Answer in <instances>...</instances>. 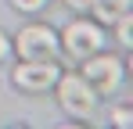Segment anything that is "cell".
<instances>
[{"instance_id": "cell-1", "label": "cell", "mask_w": 133, "mask_h": 129, "mask_svg": "<svg viewBox=\"0 0 133 129\" xmlns=\"http://www.w3.org/2000/svg\"><path fill=\"white\" fill-rule=\"evenodd\" d=\"M58 83V97H61V104L65 111L72 115H79V118H87L94 104H97V93H94V86L87 79H79V75H65V79H54Z\"/></svg>"}, {"instance_id": "cell-2", "label": "cell", "mask_w": 133, "mask_h": 129, "mask_svg": "<svg viewBox=\"0 0 133 129\" xmlns=\"http://www.w3.org/2000/svg\"><path fill=\"white\" fill-rule=\"evenodd\" d=\"M54 50H58V36L47 25H25L18 32V54L25 61H47Z\"/></svg>"}, {"instance_id": "cell-3", "label": "cell", "mask_w": 133, "mask_h": 129, "mask_svg": "<svg viewBox=\"0 0 133 129\" xmlns=\"http://www.w3.org/2000/svg\"><path fill=\"white\" fill-rule=\"evenodd\" d=\"M101 29L97 25H90V22H72L65 29V50L72 58H90V54H97L101 50Z\"/></svg>"}, {"instance_id": "cell-4", "label": "cell", "mask_w": 133, "mask_h": 129, "mask_svg": "<svg viewBox=\"0 0 133 129\" xmlns=\"http://www.w3.org/2000/svg\"><path fill=\"white\" fill-rule=\"evenodd\" d=\"M83 79H87L90 86H97V90H104V93H111L115 86L122 83V64H119V58H90L87 68H83Z\"/></svg>"}, {"instance_id": "cell-5", "label": "cell", "mask_w": 133, "mask_h": 129, "mask_svg": "<svg viewBox=\"0 0 133 129\" xmlns=\"http://www.w3.org/2000/svg\"><path fill=\"white\" fill-rule=\"evenodd\" d=\"M54 79H58V64L50 61H25L15 68V83L25 86V90H47V86H54Z\"/></svg>"}, {"instance_id": "cell-6", "label": "cell", "mask_w": 133, "mask_h": 129, "mask_svg": "<svg viewBox=\"0 0 133 129\" xmlns=\"http://www.w3.org/2000/svg\"><path fill=\"white\" fill-rule=\"evenodd\" d=\"M130 4L133 0H94L97 15L104 22H115V18H122V15H130Z\"/></svg>"}, {"instance_id": "cell-7", "label": "cell", "mask_w": 133, "mask_h": 129, "mask_svg": "<svg viewBox=\"0 0 133 129\" xmlns=\"http://www.w3.org/2000/svg\"><path fill=\"white\" fill-rule=\"evenodd\" d=\"M115 22H119V40H122V47H133V18L122 15V18H115Z\"/></svg>"}, {"instance_id": "cell-8", "label": "cell", "mask_w": 133, "mask_h": 129, "mask_svg": "<svg viewBox=\"0 0 133 129\" xmlns=\"http://www.w3.org/2000/svg\"><path fill=\"white\" fill-rule=\"evenodd\" d=\"M11 4H15V7H22V11H40L47 0H11Z\"/></svg>"}, {"instance_id": "cell-9", "label": "cell", "mask_w": 133, "mask_h": 129, "mask_svg": "<svg viewBox=\"0 0 133 129\" xmlns=\"http://www.w3.org/2000/svg\"><path fill=\"white\" fill-rule=\"evenodd\" d=\"M115 126H133V115L119 108V111H115Z\"/></svg>"}, {"instance_id": "cell-10", "label": "cell", "mask_w": 133, "mask_h": 129, "mask_svg": "<svg viewBox=\"0 0 133 129\" xmlns=\"http://www.w3.org/2000/svg\"><path fill=\"white\" fill-rule=\"evenodd\" d=\"M68 7H79V11H87V7H94V0H65Z\"/></svg>"}, {"instance_id": "cell-11", "label": "cell", "mask_w": 133, "mask_h": 129, "mask_svg": "<svg viewBox=\"0 0 133 129\" xmlns=\"http://www.w3.org/2000/svg\"><path fill=\"white\" fill-rule=\"evenodd\" d=\"M7 50H11V43H7V36L0 32V58H7Z\"/></svg>"}]
</instances>
